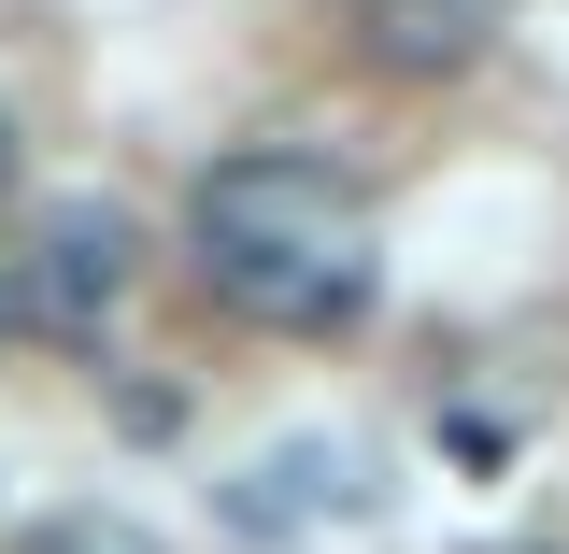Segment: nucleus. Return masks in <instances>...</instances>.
Masks as SVG:
<instances>
[{
  "instance_id": "nucleus-1",
  "label": "nucleus",
  "mask_w": 569,
  "mask_h": 554,
  "mask_svg": "<svg viewBox=\"0 0 569 554\" xmlns=\"http://www.w3.org/2000/svg\"><path fill=\"white\" fill-rule=\"evenodd\" d=\"M186 228H200V284L242 328H284V342H342L356 313H370V284H385L370 200H356L328 157H284V142L213 157Z\"/></svg>"
},
{
  "instance_id": "nucleus-2",
  "label": "nucleus",
  "mask_w": 569,
  "mask_h": 554,
  "mask_svg": "<svg viewBox=\"0 0 569 554\" xmlns=\"http://www.w3.org/2000/svg\"><path fill=\"white\" fill-rule=\"evenodd\" d=\"M14 299H29L58 342H100V313L129 299V213L114 200H58L29 228V256H14Z\"/></svg>"
},
{
  "instance_id": "nucleus-3",
  "label": "nucleus",
  "mask_w": 569,
  "mask_h": 554,
  "mask_svg": "<svg viewBox=\"0 0 569 554\" xmlns=\"http://www.w3.org/2000/svg\"><path fill=\"white\" fill-rule=\"evenodd\" d=\"M498 29H512V0H356V43H370V71H399V85L470 71Z\"/></svg>"
},
{
  "instance_id": "nucleus-4",
  "label": "nucleus",
  "mask_w": 569,
  "mask_h": 554,
  "mask_svg": "<svg viewBox=\"0 0 569 554\" xmlns=\"http://www.w3.org/2000/svg\"><path fill=\"white\" fill-rule=\"evenodd\" d=\"M14 554H157V526L142 512H43Z\"/></svg>"
}]
</instances>
